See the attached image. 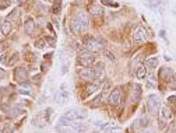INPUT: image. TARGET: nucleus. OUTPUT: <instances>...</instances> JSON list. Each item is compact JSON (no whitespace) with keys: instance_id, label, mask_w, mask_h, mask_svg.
Segmentation results:
<instances>
[{"instance_id":"nucleus-1","label":"nucleus","mask_w":176,"mask_h":133,"mask_svg":"<svg viewBox=\"0 0 176 133\" xmlns=\"http://www.w3.org/2000/svg\"><path fill=\"white\" fill-rule=\"evenodd\" d=\"M106 46V41L103 38L98 37V38H88L85 41V49L89 51V52H99L101 49Z\"/></svg>"},{"instance_id":"nucleus-2","label":"nucleus","mask_w":176,"mask_h":133,"mask_svg":"<svg viewBox=\"0 0 176 133\" xmlns=\"http://www.w3.org/2000/svg\"><path fill=\"white\" fill-rule=\"evenodd\" d=\"M95 62V53L94 52H89V51H81L78 53V57H77V63L83 67H89L92 63Z\"/></svg>"},{"instance_id":"nucleus-3","label":"nucleus","mask_w":176,"mask_h":133,"mask_svg":"<svg viewBox=\"0 0 176 133\" xmlns=\"http://www.w3.org/2000/svg\"><path fill=\"white\" fill-rule=\"evenodd\" d=\"M63 116L70 120L71 125H73L74 122H81V120L87 119V114H85L84 111H80V109H70V111H67Z\"/></svg>"},{"instance_id":"nucleus-4","label":"nucleus","mask_w":176,"mask_h":133,"mask_svg":"<svg viewBox=\"0 0 176 133\" xmlns=\"http://www.w3.org/2000/svg\"><path fill=\"white\" fill-rule=\"evenodd\" d=\"M159 104L161 99L157 94H150L147 97V108L153 115H157V112L159 111Z\"/></svg>"},{"instance_id":"nucleus-5","label":"nucleus","mask_w":176,"mask_h":133,"mask_svg":"<svg viewBox=\"0 0 176 133\" xmlns=\"http://www.w3.org/2000/svg\"><path fill=\"white\" fill-rule=\"evenodd\" d=\"M122 99V93H120V88L119 87H116V88H113L112 91H110V94L108 97V102L110 107H118L119 102H120Z\"/></svg>"},{"instance_id":"nucleus-6","label":"nucleus","mask_w":176,"mask_h":133,"mask_svg":"<svg viewBox=\"0 0 176 133\" xmlns=\"http://www.w3.org/2000/svg\"><path fill=\"white\" fill-rule=\"evenodd\" d=\"M70 29L73 32V35H83L85 32V28L83 27V24L78 21V19L73 17L70 21Z\"/></svg>"},{"instance_id":"nucleus-7","label":"nucleus","mask_w":176,"mask_h":133,"mask_svg":"<svg viewBox=\"0 0 176 133\" xmlns=\"http://www.w3.org/2000/svg\"><path fill=\"white\" fill-rule=\"evenodd\" d=\"M14 78H16V81L25 83L28 80V70H27V67H24V66L16 67V70H14Z\"/></svg>"},{"instance_id":"nucleus-8","label":"nucleus","mask_w":176,"mask_h":133,"mask_svg":"<svg viewBox=\"0 0 176 133\" xmlns=\"http://www.w3.org/2000/svg\"><path fill=\"white\" fill-rule=\"evenodd\" d=\"M78 76L85 81H94L95 80V74H94V70L89 67H83L81 70L78 72Z\"/></svg>"},{"instance_id":"nucleus-9","label":"nucleus","mask_w":176,"mask_h":133,"mask_svg":"<svg viewBox=\"0 0 176 133\" xmlns=\"http://www.w3.org/2000/svg\"><path fill=\"white\" fill-rule=\"evenodd\" d=\"M35 28H37V25H35V20L31 19V17H28V19L25 20V23H24V31H25L27 35H32L35 32Z\"/></svg>"},{"instance_id":"nucleus-10","label":"nucleus","mask_w":176,"mask_h":133,"mask_svg":"<svg viewBox=\"0 0 176 133\" xmlns=\"http://www.w3.org/2000/svg\"><path fill=\"white\" fill-rule=\"evenodd\" d=\"M145 38H147V34H145V29L143 27H137L133 31V39L136 42H143L145 41Z\"/></svg>"},{"instance_id":"nucleus-11","label":"nucleus","mask_w":176,"mask_h":133,"mask_svg":"<svg viewBox=\"0 0 176 133\" xmlns=\"http://www.w3.org/2000/svg\"><path fill=\"white\" fill-rule=\"evenodd\" d=\"M88 11H89V14H92V16L99 17L103 14V7L101 4H98V3H91V4L88 6Z\"/></svg>"},{"instance_id":"nucleus-12","label":"nucleus","mask_w":176,"mask_h":133,"mask_svg":"<svg viewBox=\"0 0 176 133\" xmlns=\"http://www.w3.org/2000/svg\"><path fill=\"white\" fill-rule=\"evenodd\" d=\"M76 19H78V21L83 24V27H84L85 31H87L88 27H89V19H88L87 13H85V11H83V10H78L76 13Z\"/></svg>"},{"instance_id":"nucleus-13","label":"nucleus","mask_w":176,"mask_h":133,"mask_svg":"<svg viewBox=\"0 0 176 133\" xmlns=\"http://www.w3.org/2000/svg\"><path fill=\"white\" fill-rule=\"evenodd\" d=\"M92 70H94L95 78H98V80H102L103 76H105V65L102 62H98Z\"/></svg>"},{"instance_id":"nucleus-14","label":"nucleus","mask_w":176,"mask_h":133,"mask_svg":"<svg viewBox=\"0 0 176 133\" xmlns=\"http://www.w3.org/2000/svg\"><path fill=\"white\" fill-rule=\"evenodd\" d=\"M159 78H162L163 81H171L173 78V73L169 67H162L159 70Z\"/></svg>"},{"instance_id":"nucleus-15","label":"nucleus","mask_w":176,"mask_h":133,"mask_svg":"<svg viewBox=\"0 0 176 133\" xmlns=\"http://www.w3.org/2000/svg\"><path fill=\"white\" fill-rule=\"evenodd\" d=\"M67 98H68V91H66V90H63L60 87V90H59V93L55 95V99L58 101V104H64V102L67 101Z\"/></svg>"},{"instance_id":"nucleus-16","label":"nucleus","mask_w":176,"mask_h":133,"mask_svg":"<svg viewBox=\"0 0 176 133\" xmlns=\"http://www.w3.org/2000/svg\"><path fill=\"white\" fill-rule=\"evenodd\" d=\"M140 97H141V87L138 84H134L133 90H132V95H130V101L132 102H138Z\"/></svg>"},{"instance_id":"nucleus-17","label":"nucleus","mask_w":176,"mask_h":133,"mask_svg":"<svg viewBox=\"0 0 176 133\" xmlns=\"http://www.w3.org/2000/svg\"><path fill=\"white\" fill-rule=\"evenodd\" d=\"M56 132L58 133H78L74 129L73 125H58L56 126Z\"/></svg>"},{"instance_id":"nucleus-18","label":"nucleus","mask_w":176,"mask_h":133,"mask_svg":"<svg viewBox=\"0 0 176 133\" xmlns=\"http://www.w3.org/2000/svg\"><path fill=\"white\" fill-rule=\"evenodd\" d=\"M161 119H165V120L172 119V109L169 107H162V109H161Z\"/></svg>"},{"instance_id":"nucleus-19","label":"nucleus","mask_w":176,"mask_h":133,"mask_svg":"<svg viewBox=\"0 0 176 133\" xmlns=\"http://www.w3.org/2000/svg\"><path fill=\"white\" fill-rule=\"evenodd\" d=\"M99 88V81H97V83H91V84H88L87 87H85V95H91V94H94L97 90Z\"/></svg>"},{"instance_id":"nucleus-20","label":"nucleus","mask_w":176,"mask_h":133,"mask_svg":"<svg viewBox=\"0 0 176 133\" xmlns=\"http://www.w3.org/2000/svg\"><path fill=\"white\" fill-rule=\"evenodd\" d=\"M0 29H2V34L4 35H8L11 32V23L10 21H3L2 25H0Z\"/></svg>"},{"instance_id":"nucleus-21","label":"nucleus","mask_w":176,"mask_h":133,"mask_svg":"<svg viewBox=\"0 0 176 133\" xmlns=\"http://www.w3.org/2000/svg\"><path fill=\"white\" fill-rule=\"evenodd\" d=\"M158 63H159L158 57H150V59H147L144 62V66H147L150 69H155V67H158Z\"/></svg>"},{"instance_id":"nucleus-22","label":"nucleus","mask_w":176,"mask_h":133,"mask_svg":"<svg viewBox=\"0 0 176 133\" xmlns=\"http://www.w3.org/2000/svg\"><path fill=\"white\" fill-rule=\"evenodd\" d=\"M136 76H137V78H144L147 76V69H145V66H138V67L136 69Z\"/></svg>"},{"instance_id":"nucleus-23","label":"nucleus","mask_w":176,"mask_h":133,"mask_svg":"<svg viewBox=\"0 0 176 133\" xmlns=\"http://www.w3.org/2000/svg\"><path fill=\"white\" fill-rule=\"evenodd\" d=\"M20 14H21V11H20V8H14L13 11H11L10 14L7 16V20H11V21H17L20 19Z\"/></svg>"},{"instance_id":"nucleus-24","label":"nucleus","mask_w":176,"mask_h":133,"mask_svg":"<svg viewBox=\"0 0 176 133\" xmlns=\"http://www.w3.org/2000/svg\"><path fill=\"white\" fill-rule=\"evenodd\" d=\"M20 114H24V109L21 107H14V108H11L10 109V112H8V115H10L11 118H16V116H18Z\"/></svg>"},{"instance_id":"nucleus-25","label":"nucleus","mask_w":176,"mask_h":133,"mask_svg":"<svg viewBox=\"0 0 176 133\" xmlns=\"http://www.w3.org/2000/svg\"><path fill=\"white\" fill-rule=\"evenodd\" d=\"M45 122H46V119H45V118L42 119V116H41V115H38V116H35V119H34V123L38 126V128H42L43 125H46V123H45Z\"/></svg>"},{"instance_id":"nucleus-26","label":"nucleus","mask_w":176,"mask_h":133,"mask_svg":"<svg viewBox=\"0 0 176 133\" xmlns=\"http://www.w3.org/2000/svg\"><path fill=\"white\" fill-rule=\"evenodd\" d=\"M62 10V0H55V4H53V13L58 16Z\"/></svg>"},{"instance_id":"nucleus-27","label":"nucleus","mask_w":176,"mask_h":133,"mask_svg":"<svg viewBox=\"0 0 176 133\" xmlns=\"http://www.w3.org/2000/svg\"><path fill=\"white\" fill-rule=\"evenodd\" d=\"M35 46H37L38 49H43V48L46 46V41H45V39H38V41H35Z\"/></svg>"},{"instance_id":"nucleus-28","label":"nucleus","mask_w":176,"mask_h":133,"mask_svg":"<svg viewBox=\"0 0 176 133\" xmlns=\"http://www.w3.org/2000/svg\"><path fill=\"white\" fill-rule=\"evenodd\" d=\"M11 4V0H0V10H4Z\"/></svg>"},{"instance_id":"nucleus-29","label":"nucleus","mask_w":176,"mask_h":133,"mask_svg":"<svg viewBox=\"0 0 176 133\" xmlns=\"http://www.w3.org/2000/svg\"><path fill=\"white\" fill-rule=\"evenodd\" d=\"M99 104H102V95H98L97 98L91 102V107H99Z\"/></svg>"},{"instance_id":"nucleus-30","label":"nucleus","mask_w":176,"mask_h":133,"mask_svg":"<svg viewBox=\"0 0 176 133\" xmlns=\"http://www.w3.org/2000/svg\"><path fill=\"white\" fill-rule=\"evenodd\" d=\"M13 130H14L13 125H11V123H6V125H4V129H3V132H4V133H13Z\"/></svg>"},{"instance_id":"nucleus-31","label":"nucleus","mask_w":176,"mask_h":133,"mask_svg":"<svg viewBox=\"0 0 176 133\" xmlns=\"http://www.w3.org/2000/svg\"><path fill=\"white\" fill-rule=\"evenodd\" d=\"M45 41H46V44H49L50 46H55L56 45V39L52 37H45Z\"/></svg>"},{"instance_id":"nucleus-32","label":"nucleus","mask_w":176,"mask_h":133,"mask_svg":"<svg viewBox=\"0 0 176 133\" xmlns=\"http://www.w3.org/2000/svg\"><path fill=\"white\" fill-rule=\"evenodd\" d=\"M140 122H141V123H140V125H141L143 128H145V126H148V123H150V119H148L147 116H143Z\"/></svg>"},{"instance_id":"nucleus-33","label":"nucleus","mask_w":176,"mask_h":133,"mask_svg":"<svg viewBox=\"0 0 176 133\" xmlns=\"http://www.w3.org/2000/svg\"><path fill=\"white\" fill-rule=\"evenodd\" d=\"M101 3L102 4H106V6H112V7H118V3H113V2H110V0H101Z\"/></svg>"},{"instance_id":"nucleus-34","label":"nucleus","mask_w":176,"mask_h":133,"mask_svg":"<svg viewBox=\"0 0 176 133\" xmlns=\"http://www.w3.org/2000/svg\"><path fill=\"white\" fill-rule=\"evenodd\" d=\"M0 65H7V55H6V53H2V55H0Z\"/></svg>"},{"instance_id":"nucleus-35","label":"nucleus","mask_w":176,"mask_h":133,"mask_svg":"<svg viewBox=\"0 0 176 133\" xmlns=\"http://www.w3.org/2000/svg\"><path fill=\"white\" fill-rule=\"evenodd\" d=\"M50 115H52V108H48L46 112H45V119H46V122H49Z\"/></svg>"},{"instance_id":"nucleus-36","label":"nucleus","mask_w":176,"mask_h":133,"mask_svg":"<svg viewBox=\"0 0 176 133\" xmlns=\"http://www.w3.org/2000/svg\"><path fill=\"white\" fill-rule=\"evenodd\" d=\"M103 53L106 55V57H108V59H110V60H115V55H113V53H110L109 51H103Z\"/></svg>"},{"instance_id":"nucleus-37","label":"nucleus","mask_w":176,"mask_h":133,"mask_svg":"<svg viewBox=\"0 0 176 133\" xmlns=\"http://www.w3.org/2000/svg\"><path fill=\"white\" fill-rule=\"evenodd\" d=\"M7 77V73H6V70H3L2 67H0V80H3V78Z\"/></svg>"},{"instance_id":"nucleus-38","label":"nucleus","mask_w":176,"mask_h":133,"mask_svg":"<svg viewBox=\"0 0 176 133\" xmlns=\"http://www.w3.org/2000/svg\"><path fill=\"white\" fill-rule=\"evenodd\" d=\"M159 35H161L162 38H165V31H163V29H161V31H159Z\"/></svg>"},{"instance_id":"nucleus-39","label":"nucleus","mask_w":176,"mask_h":133,"mask_svg":"<svg viewBox=\"0 0 176 133\" xmlns=\"http://www.w3.org/2000/svg\"><path fill=\"white\" fill-rule=\"evenodd\" d=\"M143 133H154V132L151 130V129H147V130H144V132H143Z\"/></svg>"},{"instance_id":"nucleus-40","label":"nucleus","mask_w":176,"mask_h":133,"mask_svg":"<svg viewBox=\"0 0 176 133\" xmlns=\"http://www.w3.org/2000/svg\"><path fill=\"white\" fill-rule=\"evenodd\" d=\"M16 2H18V3H25L27 0H16Z\"/></svg>"},{"instance_id":"nucleus-41","label":"nucleus","mask_w":176,"mask_h":133,"mask_svg":"<svg viewBox=\"0 0 176 133\" xmlns=\"http://www.w3.org/2000/svg\"><path fill=\"white\" fill-rule=\"evenodd\" d=\"M0 123H2V115H0Z\"/></svg>"},{"instance_id":"nucleus-42","label":"nucleus","mask_w":176,"mask_h":133,"mask_svg":"<svg viewBox=\"0 0 176 133\" xmlns=\"http://www.w3.org/2000/svg\"><path fill=\"white\" fill-rule=\"evenodd\" d=\"M172 133H176V129H175V130H173V132H172Z\"/></svg>"},{"instance_id":"nucleus-43","label":"nucleus","mask_w":176,"mask_h":133,"mask_svg":"<svg viewBox=\"0 0 176 133\" xmlns=\"http://www.w3.org/2000/svg\"><path fill=\"white\" fill-rule=\"evenodd\" d=\"M0 133H4V132H3V130H0Z\"/></svg>"},{"instance_id":"nucleus-44","label":"nucleus","mask_w":176,"mask_h":133,"mask_svg":"<svg viewBox=\"0 0 176 133\" xmlns=\"http://www.w3.org/2000/svg\"><path fill=\"white\" fill-rule=\"evenodd\" d=\"M0 25H2V20H0Z\"/></svg>"}]
</instances>
